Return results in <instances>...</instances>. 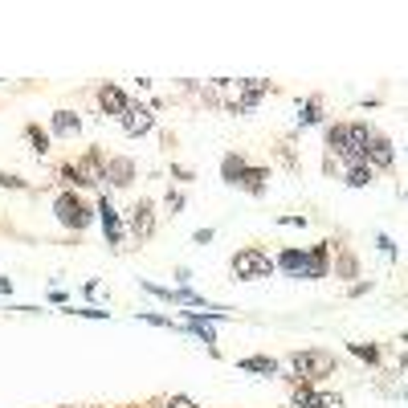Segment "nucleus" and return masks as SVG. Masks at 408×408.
Segmentation results:
<instances>
[{
    "mask_svg": "<svg viewBox=\"0 0 408 408\" xmlns=\"http://www.w3.org/2000/svg\"><path fill=\"white\" fill-rule=\"evenodd\" d=\"M367 139H372V131L360 127V122H351V127H331V131H327V143L335 147L343 160H351V168H356L360 160H367Z\"/></svg>",
    "mask_w": 408,
    "mask_h": 408,
    "instance_id": "obj_1",
    "label": "nucleus"
},
{
    "mask_svg": "<svg viewBox=\"0 0 408 408\" xmlns=\"http://www.w3.org/2000/svg\"><path fill=\"white\" fill-rule=\"evenodd\" d=\"M233 274L245 278V282L269 278V274H274V262H269V253H262V249H241L237 258H233Z\"/></svg>",
    "mask_w": 408,
    "mask_h": 408,
    "instance_id": "obj_2",
    "label": "nucleus"
},
{
    "mask_svg": "<svg viewBox=\"0 0 408 408\" xmlns=\"http://www.w3.org/2000/svg\"><path fill=\"white\" fill-rule=\"evenodd\" d=\"M57 220H62V225H70V229H82V225L90 220V209H86L73 192H62V196H57Z\"/></svg>",
    "mask_w": 408,
    "mask_h": 408,
    "instance_id": "obj_3",
    "label": "nucleus"
},
{
    "mask_svg": "<svg viewBox=\"0 0 408 408\" xmlns=\"http://www.w3.org/2000/svg\"><path fill=\"white\" fill-rule=\"evenodd\" d=\"M294 367H298L302 376H331L335 360H331L327 351H298V356H294Z\"/></svg>",
    "mask_w": 408,
    "mask_h": 408,
    "instance_id": "obj_4",
    "label": "nucleus"
},
{
    "mask_svg": "<svg viewBox=\"0 0 408 408\" xmlns=\"http://www.w3.org/2000/svg\"><path fill=\"white\" fill-rule=\"evenodd\" d=\"M98 102H102V111H106V115H127V106H131L119 86H102V90H98Z\"/></svg>",
    "mask_w": 408,
    "mask_h": 408,
    "instance_id": "obj_5",
    "label": "nucleus"
},
{
    "mask_svg": "<svg viewBox=\"0 0 408 408\" xmlns=\"http://www.w3.org/2000/svg\"><path fill=\"white\" fill-rule=\"evenodd\" d=\"M131 229L139 233V237H151V229H155V216H151V200H139L135 204V213H131Z\"/></svg>",
    "mask_w": 408,
    "mask_h": 408,
    "instance_id": "obj_6",
    "label": "nucleus"
},
{
    "mask_svg": "<svg viewBox=\"0 0 408 408\" xmlns=\"http://www.w3.org/2000/svg\"><path fill=\"white\" fill-rule=\"evenodd\" d=\"M122 127H127V135H143V131H151V111H143V106H127Z\"/></svg>",
    "mask_w": 408,
    "mask_h": 408,
    "instance_id": "obj_7",
    "label": "nucleus"
},
{
    "mask_svg": "<svg viewBox=\"0 0 408 408\" xmlns=\"http://www.w3.org/2000/svg\"><path fill=\"white\" fill-rule=\"evenodd\" d=\"M278 265H282V269H290V274H298V278H311V253L286 249V253L278 258Z\"/></svg>",
    "mask_w": 408,
    "mask_h": 408,
    "instance_id": "obj_8",
    "label": "nucleus"
},
{
    "mask_svg": "<svg viewBox=\"0 0 408 408\" xmlns=\"http://www.w3.org/2000/svg\"><path fill=\"white\" fill-rule=\"evenodd\" d=\"M367 155H372V164L388 168V164H392V143L380 139V135H372V139H367Z\"/></svg>",
    "mask_w": 408,
    "mask_h": 408,
    "instance_id": "obj_9",
    "label": "nucleus"
},
{
    "mask_svg": "<svg viewBox=\"0 0 408 408\" xmlns=\"http://www.w3.org/2000/svg\"><path fill=\"white\" fill-rule=\"evenodd\" d=\"M98 213H102V229H106L111 245H119V241H122V229H119V216H115V209L102 200V204H98Z\"/></svg>",
    "mask_w": 408,
    "mask_h": 408,
    "instance_id": "obj_10",
    "label": "nucleus"
},
{
    "mask_svg": "<svg viewBox=\"0 0 408 408\" xmlns=\"http://www.w3.org/2000/svg\"><path fill=\"white\" fill-rule=\"evenodd\" d=\"M131 176H135L131 160H111V164H106V180H111V184H131Z\"/></svg>",
    "mask_w": 408,
    "mask_h": 408,
    "instance_id": "obj_11",
    "label": "nucleus"
},
{
    "mask_svg": "<svg viewBox=\"0 0 408 408\" xmlns=\"http://www.w3.org/2000/svg\"><path fill=\"white\" fill-rule=\"evenodd\" d=\"M78 127H82V122H78V115H70V111H57V115H53V131H57V135H73Z\"/></svg>",
    "mask_w": 408,
    "mask_h": 408,
    "instance_id": "obj_12",
    "label": "nucleus"
},
{
    "mask_svg": "<svg viewBox=\"0 0 408 408\" xmlns=\"http://www.w3.org/2000/svg\"><path fill=\"white\" fill-rule=\"evenodd\" d=\"M241 367H245V372H269V376L278 372V363L265 360V356H249V360H241Z\"/></svg>",
    "mask_w": 408,
    "mask_h": 408,
    "instance_id": "obj_13",
    "label": "nucleus"
},
{
    "mask_svg": "<svg viewBox=\"0 0 408 408\" xmlns=\"http://www.w3.org/2000/svg\"><path fill=\"white\" fill-rule=\"evenodd\" d=\"M262 94H265V82H249V86H245V98L237 102V111H249V106H253Z\"/></svg>",
    "mask_w": 408,
    "mask_h": 408,
    "instance_id": "obj_14",
    "label": "nucleus"
},
{
    "mask_svg": "<svg viewBox=\"0 0 408 408\" xmlns=\"http://www.w3.org/2000/svg\"><path fill=\"white\" fill-rule=\"evenodd\" d=\"M241 184H245L249 192H262V184H265V171H262V168H245V176H241Z\"/></svg>",
    "mask_w": 408,
    "mask_h": 408,
    "instance_id": "obj_15",
    "label": "nucleus"
},
{
    "mask_svg": "<svg viewBox=\"0 0 408 408\" xmlns=\"http://www.w3.org/2000/svg\"><path fill=\"white\" fill-rule=\"evenodd\" d=\"M347 184H351V188H363V184H372V171L363 168V164H356V168L347 171Z\"/></svg>",
    "mask_w": 408,
    "mask_h": 408,
    "instance_id": "obj_16",
    "label": "nucleus"
},
{
    "mask_svg": "<svg viewBox=\"0 0 408 408\" xmlns=\"http://www.w3.org/2000/svg\"><path fill=\"white\" fill-rule=\"evenodd\" d=\"M241 176H245V164H241L237 155H229V160H225V180H233V184H237Z\"/></svg>",
    "mask_w": 408,
    "mask_h": 408,
    "instance_id": "obj_17",
    "label": "nucleus"
},
{
    "mask_svg": "<svg viewBox=\"0 0 408 408\" xmlns=\"http://www.w3.org/2000/svg\"><path fill=\"white\" fill-rule=\"evenodd\" d=\"M294 405L298 408H318V396H314L311 388H298V392H294Z\"/></svg>",
    "mask_w": 408,
    "mask_h": 408,
    "instance_id": "obj_18",
    "label": "nucleus"
},
{
    "mask_svg": "<svg viewBox=\"0 0 408 408\" xmlns=\"http://www.w3.org/2000/svg\"><path fill=\"white\" fill-rule=\"evenodd\" d=\"M24 135L33 139V147H37V151H45V147H49V135H45V131H37V127H29Z\"/></svg>",
    "mask_w": 408,
    "mask_h": 408,
    "instance_id": "obj_19",
    "label": "nucleus"
},
{
    "mask_svg": "<svg viewBox=\"0 0 408 408\" xmlns=\"http://www.w3.org/2000/svg\"><path fill=\"white\" fill-rule=\"evenodd\" d=\"M351 351H356V356H360V360H376V347H363V343H351Z\"/></svg>",
    "mask_w": 408,
    "mask_h": 408,
    "instance_id": "obj_20",
    "label": "nucleus"
},
{
    "mask_svg": "<svg viewBox=\"0 0 408 408\" xmlns=\"http://www.w3.org/2000/svg\"><path fill=\"white\" fill-rule=\"evenodd\" d=\"M0 184H4V188H21L24 180H17V176H8V171H0Z\"/></svg>",
    "mask_w": 408,
    "mask_h": 408,
    "instance_id": "obj_21",
    "label": "nucleus"
},
{
    "mask_svg": "<svg viewBox=\"0 0 408 408\" xmlns=\"http://www.w3.org/2000/svg\"><path fill=\"white\" fill-rule=\"evenodd\" d=\"M318 408H343V400L339 396H318Z\"/></svg>",
    "mask_w": 408,
    "mask_h": 408,
    "instance_id": "obj_22",
    "label": "nucleus"
},
{
    "mask_svg": "<svg viewBox=\"0 0 408 408\" xmlns=\"http://www.w3.org/2000/svg\"><path fill=\"white\" fill-rule=\"evenodd\" d=\"M314 119H318V106H314V102H311V106L302 111V122H314Z\"/></svg>",
    "mask_w": 408,
    "mask_h": 408,
    "instance_id": "obj_23",
    "label": "nucleus"
},
{
    "mask_svg": "<svg viewBox=\"0 0 408 408\" xmlns=\"http://www.w3.org/2000/svg\"><path fill=\"white\" fill-rule=\"evenodd\" d=\"M168 408H196V405H192V400H188V396H176V400H171Z\"/></svg>",
    "mask_w": 408,
    "mask_h": 408,
    "instance_id": "obj_24",
    "label": "nucleus"
},
{
    "mask_svg": "<svg viewBox=\"0 0 408 408\" xmlns=\"http://www.w3.org/2000/svg\"><path fill=\"white\" fill-rule=\"evenodd\" d=\"M405 367H408V356H405Z\"/></svg>",
    "mask_w": 408,
    "mask_h": 408,
    "instance_id": "obj_25",
    "label": "nucleus"
},
{
    "mask_svg": "<svg viewBox=\"0 0 408 408\" xmlns=\"http://www.w3.org/2000/svg\"><path fill=\"white\" fill-rule=\"evenodd\" d=\"M400 339H405V343H408V335H400Z\"/></svg>",
    "mask_w": 408,
    "mask_h": 408,
    "instance_id": "obj_26",
    "label": "nucleus"
}]
</instances>
